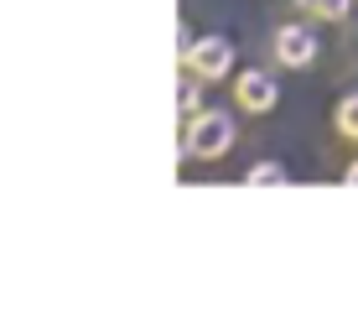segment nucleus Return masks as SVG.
<instances>
[{
  "mask_svg": "<svg viewBox=\"0 0 358 317\" xmlns=\"http://www.w3.org/2000/svg\"><path fill=\"white\" fill-rule=\"evenodd\" d=\"M229 141H234L229 115H197V120H192V130H187V151H197V156H218V151H229Z\"/></svg>",
  "mask_w": 358,
  "mask_h": 317,
  "instance_id": "obj_1",
  "label": "nucleus"
},
{
  "mask_svg": "<svg viewBox=\"0 0 358 317\" xmlns=\"http://www.w3.org/2000/svg\"><path fill=\"white\" fill-rule=\"evenodd\" d=\"M229 57H234V52H229L224 36H208V42H197V47H192L187 63L203 73V78H218V73H229Z\"/></svg>",
  "mask_w": 358,
  "mask_h": 317,
  "instance_id": "obj_2",
  "label": "nucleus"
},
{
  "mask_svg": "<svg viewBox=\"0 0 358 317\" xmlns=\"http://www.w3.org/2000/svg\"><path fill=\"white\" fill-rule=\"evenodd\" d=\"M275 52H280V63L301 68V63H312V57H317V36L306 27H286V31H280V42H275Z\"/></svg>",
  "mask_w": 358,
  "mask_h": 317,
  "instance_id": "obj_3",
  "label": "nucleus"
},
{
  "mask_svg": "<svg viewBox=\"0 0 358 317\" xmlns=\"http://www.w3.org/2000/svg\"><path fill=\"white\" fill-rule=\"evenodd\" d=\"M239 104L244 109H270L275 104V83H270L265 73H244L239 78Z\"/></svg>",
  "mask_w": 358,
  "mask_h": 317,
  "instance_id": "obj_4",
  "label": "nucleus"
},
{
  "mask_svg": "<svg viewBox=\"0 0 358 317\" xmlns=\"http://www.w3.org/2000/svg\"><path fill=\"white\" fill-rule=\"evenodd\" d=\"M301 6H306V10H317V16H332V21L348 16V0H301Z\"/></svg>",
  "mask_w": 358,
  "mask_h": 317,
  "instance_id": "obj_5",
  "label": "nucleus"
},
{
  "mask_svg": "<svg viewBox=\"0 0 358 317\" xmlns=\"http://www.w3.org/2000/svg\"><path fill=\"white\" fill-rule=\"evenodd\" d=\"M338 130H343V136H358V99H343V109H338Z\"/></svg>",
  "mask_w": 358,
  "mask_h": 317,
  "instance_id": "obj_6",
  "label": "nucleus"
},
{
  "mask_svg": "<svg viewBox=\"0 0 358 317\" xmlns=\"http://www.w3.org/2000/svg\"><path fill=\"white\" fill-rule=\"evenodd\" d=\"M280 177H286L280 167H255V172H250V182H255V188H265V182H280Z\"/></svg>",
  "mask_w": 358,
  "mask_h": 317,
  "instance_id": "obj_7",
  "label": "nucleus"
},
{
  "mask_svg": "<svg viewBox=\"0 0 358 317\" xmlns=\"http://www.w3.org/2000/svg\"><path fill=\"white\" fill-rule=\"evenodd\" d=\"M348 182H353V188H358V167H348Z\"/></svg>",
  "mask_w": 358,
  "mask_h": 317,
  "instance_id": "obj_8",
  "label": "nucleus"
}]
</instances>
